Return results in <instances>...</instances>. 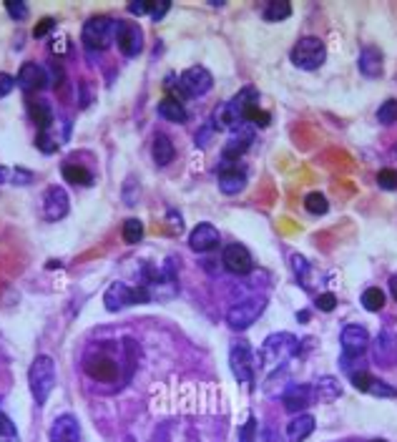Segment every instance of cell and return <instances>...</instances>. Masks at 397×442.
<instances>
[{
    "instance_id": "f35d334b",
    "label": "cell",
    "mask_w": 397,
    "mask_h": 442,
    "mask_svg": "<svg viewBox=\"0 0 397 442\" xmlns=\"http://www.w3.org/2000/svg\"><path fill=\"white\" fill-rule=\"evenodd\" d=\"M53 28H56V20H53V18H43L41 23L33 28V35H35V38H43V35H48Z\"/></svg>"
},
{
    "instance_id": "74e56055",
    "label": "cell",
    "mask_w": 397,
    "mask_h": 442,
    "mask_svg": "<svg viewBox=\"0 0 397 442\" xmlns=\"http://www.w3.org/2000/svg\"><path fill=\"white\" fill-rule=\"evenodd\" d=\"M0 437H16V425L6 412H0Z\"/></svg>"
},
{
    "instance_id": "9c48e42d",
    "label": "cell",
    "mask_w": 397,
    "mask_h": 442,
    "mask_svg": "<svg viewBox=\"0 0 397 442\" xmlns=\"http://www.w3.org/2000/svg\"><path fill=\"white\" fill-rule=\"evenodd\" d=\"M178 86L184 88L186 96H204V93L212 91L214 78L204 66H191V68H186L184 73H181Z\"/></svg>"
},
{
    "instance_id": "4316f807",
    "label": "cell",
    "mask_w": 397,
    "mask_h": 442,
    "mask_svg": "<svg viewBox=\"0 0 397 442\" xmlns=\"http://www.w3.org/2000/svg\"><path fill=\"white\" fill-rule=\"evenodd\" d=\"M362 307L367 312H380L382 307H385V292H382L380 287H369V289H365L362 292Z\"/></svg>"
},
{
    "instance_id": "277c9868",
    "label": "cell",
    "mask_w": 397,
    "mask_h": 442,
    "mask_svg": "<svg viewBox=\"0 0 397 442\" xmlns=\"http://www.w3.org/2000/svg\"><path fill=\"white\" fill-rule=\"evenodd\" d=\"M151 302V292L141 284V287H128L123 281H114L104 294V305L109 312H121L131 305H146Z\"/></svg>"
},
{
    "instance_id": "b9f144b4",
    "label": "cell",
    "mask_w": 397,
    "mask_h": 442,
    "mask_svg": "<svg viewBox=\"0 0 397 442\" xmlns=\"http://www.w3.org/2000/svg\"><path fill=\"white\" fill-rule=\"evenodd\" d=\"M169 8H171V3H169V0L156 3V6H151V18H154V20H161V18L169 13Z\"/></svg>"
},
{
    "instance_id": "30bf717a",
    "label": "cell",
    "mask_w": 397,
    "mask_h": 442,
    "mask_svg": "<svg viewBox=\"0 0 397 442\" xmlns=\"http://www.w3.org/2000/svg\"><path fill=\"white\" fill-rule=\"evenodd\" d=\"M68 191L63 186H48L46 194H43V216H46V221H61L68 214Z\"/></svg>"
},
{
    "instance_id": "f1b7e54d",
    "label": "cell",
    "mask_w": 397,
    "mask_h": 442,
    "mask_svg": "<svg viewBox=\"0 0 397 442\" xmlns=\"http://www.w3.org/2000/svg\"><path fill=\"white\" fill-rule=\"evenodd\" d=\"M141 236H144V224L138 219H128L126 224H123V241L126 244H138Z\"/></svg>"
},
{
    "instance_id": "6da1fadb",
    "label": "cell",
    "mask_w": 397,
    "mask_h": 442,
    "mask_svg": "<svg viewBox=\"0 0 397 442\" xmlns=\"http://www.w3.org/2000/svg\"><path fill=\"white\" fill-rule=\"evenodd\" d=\"M297 350H300V342H297V337H294V334H289V332L269 334V337L264 339L262 350H259L262 364H264V369L282 367L289 357L297 355Z\"/></svg>"
},
{
    "instance_id": "ba28073f",
    "label": "cell",
    "mask_w": 397,
    "mask_h": 442,
    "mask_svg": "<svg viewBox=\"0 0 397 442\" xmlns=\"http://www.w3.org/2000/svg\"><path fill=\"white\" fill-rule=\"evenodd\" d=\"M116 43L126 58H136L144 51V33L133 20H116Z\"/></svg>"
},
{
    "instance_id": "52a82bcc",
    "label": "cell",
    "mask_w": 397,
    "mask_h": 442,
    "mask_svg": "<svg viewBox=\"0 0 397 442\" xmlns=\"http://www.w3.org/2000/svg\"><path fill=\"white\" fill-rule=\"evenodd\" d=\"M229 364L231 372L239 382H244L247 387H254V377H257V367H254V355L252 347L247 342H236L229 352Z\"/></svg>"
},
{
    "instance_id": "7c38bea8",
    "label": "cell",
    "mask_w": 397,
    "mask_h": 442,
    "mask_svg": "<svg viewBox=\"0 0 397 442\" xmlns=\"http://www.w3.org/2000/svg\"><path fill=\"white\" fill-rule=\"evenodd\" d=\"M340 342H342L345 357H360L369 347V334H367V329L360 327V324H347V327L342 329Z\"/></svg>"
},
{
    "instance_id": "d4e9b609",
    "label": "cell",
    "mask_w": 397,
    "mask_h": 442,
    "mask_svg": "<svg viewBox=\"0 0 397 442\" xmlns=\"http://www.w3.org/2000/svg\"><path fill=\"white\" fill-rule=\"evenodd\" d=\"M63 178L66 181H71V184L75 186H91L93 184V173L88 171V168L78 166V164H63Z\"/></svg>"
},
{
    "instance_id": "2e32d148",
    "label": "cell",
    "mask_w": 397,
    "mask_h": 442,
    "mask_svg": "<svg viewBox=\"0 0 397 442\" xmlns=\"http://www.w3.org/2000/svg\"><path fill=\"white\" fill-rule=\"evenodd\" d=\"M189 247L199 254H207L212 249H216L219 247V231H216V226L212 224L194 226V231L189 234Z\"/></svg>"
},
{
    "instance_id": "484cf974",
    "label": "cell",
    "mask_w": 397,
    "mask_h": 442,
    "mask_svg": "<svg viewBox=\"0 0 397 442\" xmlns=\"http://www.w3.org/2000/svg\"><path fill=\"white\" fill-rule=\"evenodd\" d=\"M292 16V6L287 0H271L264 8V20L267 23H279V20H287Z\"/></svg>"
},
{
    "instance_id": "7bdbcfd3",
    "label": "cell",
    "mask_w": 397,
    "mask_h": 442,
    "mask_svg": "<svg viewBox=\"0 0 397 442\" xmlns=\"http://www.w3.org/2000/svg\"><path fill=\"white\" fill-rule=\"evenodd\" d=\"M128 13H131V16H146V13H151V6L144 3V0H138V3H131V6H128Z\"/></svg>"
},
{
    "instance_id": "7402d4cb",
    "label": "cell",
    "mask_w": 397,
    "mask_h": 442,
    "mask_svg": "<svg viewBox=\"0 0 397 442\" xmlns=\"http://www.w3.org/2000/svg\"><path fill=\"white\" fill-rule=\"evenodd\" d=\"M340 395H342V387L334 377H319L314 385H312V397H314V402H334Z\"/></svg>"
},
{
    "instance_id": "7dc6e473",
    "label": "cell",
    "mask_w": 397,
    "mask_h": 442,
    "mask_svg": "<svg viewBox=\"0 0 397 442\" xmlns=\"http://www.w3.org/2000/svg\"><path fill=\"white\" fill-rule=\"evenodd\" d=\"M6 181H11V171L6 166H0V184H6Z\"/></svg>"
},
{
    "instance_id": "e575fe53",
    "label": "cell",
    "mask_w": 397,
    "mask_h": 442,
    "mask_svg": "<svg viewBox=\"0 0 397 442\" xmlns=\"http://www.w3.org/2000/svg\"><path fill=\"white\" fill-rule=\"evenodd\" d=\"M367 395H372V397H395L397 390L395 387H390V385H385V382H380V379H372Z\"/></svg>"
},
{
    "instance_id": "e0dca14e",
    "label": "cell",
    "mask_w": 397,
    "mask_h": 442,
    "mask_svg": "<svg viewBox=\"0 0 397 442\" xmlns=\"http://www.w3.org/2000/svg\"><path fill=\"white\" fill-rule=\"evenodd\" d=\"M252 141H254V131H252V128H247V126L236 128V131L231 133L229 141H226V146H224V161H226V164H234V161H239V156H242L244 151L252 146Z\"/></svg>"
},
{
    "instance_id": "ac0fdd59",
    "label": "cell",
    "mask_w": 397,
    "mask_h": 442,
    "mask_svg": "<svg viewBox=\"0 0 397 442\" xmlns=\"http://www.w3.org/2000/svg\"><path fill=\"white\" fill-rule=\"evenodd\" d=\"M244 186H247V171H242V168H236V166H224L219 171L221 194L234 196V194H239V191H244Z\"/></svg>"
},
{
    "instance_id": "5bb4252c",
    "label": "cell",
    "mask_w": 397,
    "mask_h": 442,
    "mask_svg": "<svg viewBox=\"0 0 397 442\" xmlns=\"http://www.w3.org/2000/svg\"><path fill=\"white\" fill-rule=\"evenodd\" d=\"M221 262H224V266L231 274H249L254 266L252 254H249V249L242 247V244H229V247L224 249V254H221Z\"/></svg>"
},
{
    "instance_id": "d6986e66",
    "label": "cell",
    "mask_w": 397,
    "mask_h": 442,
    "mask_svg": "<svg viewBox=\"0 0 397 442\" xmlns=\"http://www.w3.org/2000/svg\"><path fill=\"white\" fill-rule=\"evenodd\" d=\"M314 417L307 412H300V415H294L292 419H289V425H287V440L289 442H305L307 437L314 432Z\"/></svg>"
},
{
    "instance_id": "d590c367",
    "label": "cell",
    "mask_w": 397,
    "mask_h": 442,
    "mask_svg": "<svg viewBox=\"0 0 397 442\" xmlns=\"http://www.w3.org/2000/svg\"><path fill=\"white\" fill-rule=\"evenodd\" d=\"M35 146H38L43 154H53V151H56L61 144H58L56 138H51V133L46 131V133H38V138H35Z\"/></svg>"
},
{
    "instance_id": "ee69618b",
    "label": "cell",
    "mask_w": 397,
    "mask_h": 442,
    "mask_svg": "<svg viewBox=\"0 0 397 442\" xmlns=\"http://www.w3.org/2000/svg\"><path fill=\"white\" fill-rule=\"evenodd\" d=\"M254 427H257V419L249 417L247 425H244V430H242V442H254Z\"/></svg>"
},
{
    "instance_id": "603a6c76",
    "label": "cell",
    "mask_w": 397,
    "mask_h": 442,
    "mask_svg": "<svg viewBox=\"0 0 397 442\" xmlns=\"http://www.w3.org/2000/svg\"><path fill=\"white\" fill-rule=\"evenodd\" d=\"M28 111H30V118L35 121V126H38V131L46 133L51 131L53 121H56V116H53L51 106L46 104V101H30L28 104Z\"/></svg>"
},
{
    "instance_id": "c3c4849f",
    "label": "cell",
    "mask_w": 397,
    "mask_h": 442,
    "mask_svg": "<svg viewBox=\"0 0 397 442\" xmlns=\"http://www.w3.org/2000/svg\"><path fill=\"white\" fill-rule=\"evenodd\" d=\"M374 442H385V440H374Z\"/></svg>"
},
{
    "instance_id": "cb8c5ba5",
    "label": "cell",
    "mask_w": 397,
    "mask_h": 442,
    "mask_svg": "<svg viewBox=\"0 0 397 442\" xmlns=\"http://www.w3.org/2000/svg\"><path fill=\"white\" fill-rule=\"evenodd\" d=\"M159 116H161L164 121H171V123H184V121L189 118L184 104H178L173 98H164L161 104H159Z\"/></svg>"
},
{
    "instance_id": "83f0119b",
    "label": "cell",
    "mask_w": 397,
    "mask_h": 442,
    "mask_svg": "<svg viewBox=\"0 0 397 442\" xmlns=\"http://www.w3.org/2000/svg\"><path fill=\"white\" fill-rule=\"evenodd\" d=\"M305 209L310 214H314V216H319V214H327L329 204L327 199H324V194H319V191H314V194H310L305 199Z\"/></svg>"
},
{
    "instance_id": "ffe728a7",
    "label": "cell",
    "mask_w": 397,
    "mask_h": 442,
    "mask_svg": "<svg viewBox=\"0 0 397 442\" xmlns=\"http://www.w3.org/2000/svg\"><path fill=\"white\" fill-rule=\"evenodd\" d=\"M357 66L362 70V75L367 78H380L382 75V53L380 48L367 46L360 51V58H357Z\"/></svg>"
},
{
    "instance_id": "1f68e13d",
    "label": "cell",
    "mask_w": 397,
    "mask_h": 442,
    "mask_svg": "<svg viewBox=\"0 0 397 442\" xmlns=\"http://www.w3.org/2000/svg\"><path fill=\"white\" fill-rule=\"evenodd\" d=\"M377 184H380V189H385V191H395L397 189V171L395 168H382V171L377 173Z\"/></svg>"
},
{
    "instance_id": "9a60e30c",
    "label": "cell",
    "mask_w": 397,
    "mask_h": 442,
    "mask_svg": "<svg viewBox=\"0 0 397 442\" xmlns=\"http://www.w3.org/2000/svg\"><path fill=\"white\" fill-rule=\"evenodd\" d=\"M282 402L287 412H292V415L305 412L312 402H314V397H312V385H289L282 395Z\"/></svg>"
},
{
    "instance_id": "bcb514c9",
    "label": "cell",
    "mask_w": 397,
    "mask_h": 442,
    "mask_svg": "<svg viewBox=\"0 0 397 442\" xmlns=\"http://www.w3.org/2000/svg\"><path fill=\"white\" fill-rule=\"evenodd\" d=\"M390 294L395 297V302H397V271L390 276Z\"/></svg>"
},
{
    "instance_id": "836d02e7",
    "label": "cell",
    "mask_w": 397,
    "mask_h": 442,
    "mask_svg": "<svg viewBox=\"0 0 397 442\" xmlns=\"http://www.w3.org/2000/svg\"><path fill=\"white\" fill-rule=\"evenodd\" d=\"M6 11L11 13L13 20H25L28 18V6H25L23 0H8Z\"/></svg>"
},
{
    "instance_id": "8992f818",
    "label": "cell",
    "mask_w": 397,
    "mask_h": 442,
    "mask_svg": "<svg viewBox=\"0 0 397 442\" xmlns=\"http://www.w3.org/2000/svg\"><path fill=\"white\" fill-rule=\"evenodd\" d=\"M267 309V299L264 297H249L239 305H234L226 314V321H229V327L236 329V332H242V329H249L254 321L259 319L262 312Z\"/></svg>"
},
{
    "instance_id": "8fae6325",
    "label": "cell",
    "mask_w": 397,
    "mask_h": 442,
    "mask_svg": "<svg viewBox=\"0 0 397 442\" xmlns=\"http://www.w3.org/2000/svg\"><path fill=\"white\" fill-rule=\"evenodd\" d=\"M18 88L25 93H41L43 88L51 86V78H48V70L38 63H23L18 70Z\"/></svg>"
},
{
    "instance_id": "5b68a950",
    "label": "cell",
    "mask_w": 397,
    "mask_h": 442,
    "mask_svg": "<svg viewBox=\"0 0 397 442\" xmlns=\"http://www.w3.org/2000/svg\"><path fill=\"white\" fill-rule=\"evenodd\" d=\"M327 61V46L317 35L300 38V43L292 48V63L302 70H317Z\"/></svg>"
},
{
    "instance_id": "44dd1931",
    "label": "cell",
    "mask_w": 397,
    "mask_h": 442,
    "mask_svg": "<svg viewBox=\"0 0 397 442\" xmlns=\"http://www.w3.org/2000/svg\"><path fill=\"white\" fill-rule=\"evenodd\" d=\"M151 156H154L156 166H169L176 156V149H173L171 138L166 133H156L154 136V146H151Z\"/></svg>"
},
{
    "instance_id": "ab89813d",
    "label": "cell",
    "mask_w": 397,
    "mask_h": 442,
    "mask_svg": "<svg viewBox=\"0 0 397 442\" xmlns=\"http://www.w3.org/2000/svg\"><path fill=\"white\" fill-rule=\"evenodd\" d=\"M11 178H13V184L25 186V184H30V181H33V173L25 171V168H13V171H11Z\"/></svg>"
},
{
    "instance_id": "8d00e7d4",
    "label": "cell",
    "mask_w": 397,
    "mask_h": 442,
    "mask_svg": "<svg viewBox=\"0 0 397 442\" xmlns=\"http://www.w3.org/2000/svg\"><path fill=\"white\" fill-rule=\"evenodd\" d=\"M317 309L319 312H332L334 307H337V297H334V294H329V292H324V294H319V297H317Z\"/></svg>"
},
{
    "instance_id": "3957f363",
    "label": "cell",
    "mask_w": 397,
    "mask_h": 442,
    "mask_svg": "<svg viewBox=\"0 0 397 442\" xmlns=\"http://www.w3.org/2000/svg\"><path fill=\"white\" fill-rule=\"evenodd\" d=\"M81 40L88 51H106L116 43V20L109 16H93L83 23Z\"/></svg>"
},
{
    "instance_id": "f546056e",
    "label": "cell",
    "mask_w": 397,
    "mask_h": 442,
    "mask_svg": "<svg viewBox=\"0 0 397 442\" xmlns=\"http://www.w3.org/2000/svg\"><path fill=\"white\" fill-rule=\"evenodd\" d=\"M377 121H380L382 126H392L397 121V101L395 98H390V101H385V104L377 109Z\"/></svg>"
},
{
    "instance_id": "f6af8a7d",
    "label": "cell",
    "mask_w": 397,
    "mask_h": 442,
    "mask_svg": "<svg viewBox=\"0 0 397 442\" xmlns=\"http://www.w3.org/2000/svg\"><path fill=\"white\" fill-rule=\"evenodd\" d=\"M51 51L56 53V56H66V53H68V40H66V38L53 40V43H51Z\"/></svg>"
},
{
    "instance_id": "4dcf8cb0",
    "label": "cell",
    "mask_w": 397,
    "mask_h": 442,
    "mask_svg": "<svg viewBox=\"0 0 397 442\" xmlns=\"http://www.w3.org/2000/svg\"><path fill=\"white\" fill-rule=\"evenodd\" d=\"M244 123H252V126L267 128V126H269V113H267V111H262L259 106H254V109L249 111L247 116H244Z\"/></svg>"
},
{
    "instance_id": "d6a6232c",
    "label": "cell",
    "mask_w": 397,
    "mask_h": 442,
    "mask_svg": "<svg viewBox=\"0 0 397 442\" xmlns=\"http://www.w3.org/2000/svg\"><path fill=\"white\" fill-rule=\"evenodd\" d=\"M292 269L297 274V279L302 284H307V276H310V264H307V259L300 257V254H292Z\"/></svg>"
},
{
    "instance_id": "60d3db41",
    "label": "cell",
    "mask_w": 397,
    "mask_h": 442,
    "mask_svg": "<svg viewBox=\"0 0 397 442\" xmlns=\"http://www.w3.org/2000/svg\"><path fill=\"white\" fill-rule=\"evenodd\" d=\"M16 88V78L8 73H0V98L11 96V91Z\"/></svg>"
},
{
    "instance_id": "7a4b0ae2",
    "label": "cell",
    "mask_w": 397,
    "mask_h": 442,
    "mask_svg": "<svg viewBox=\"0 0 397 442\" xmlns=\"http://www.w3.org/2000/svg\"><path fill=\"white\" fill-rule=\"evenodd\" d=\"M28 385L30 392H33V400L38 405H46L53 387H56V364L48 355H38L33 360L28 369Z\"/></svg>"
},
{
    "instance_id": "4fadbf2b",
    "label": "cell",
    "mask_w": 397,
    "mask_h": 442,
    "mask_svg": "<svg viewBox=\"0 0 397 442\" xmlns=\"http://www.w3.org/2000/svg\"><path fill=\"white\" fill-rule=\"evenodd\" d=\"M51 442H81V425L73 415H58L48 430Z\"/></svg>"
}]
</instances>
